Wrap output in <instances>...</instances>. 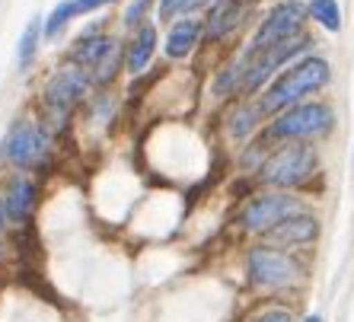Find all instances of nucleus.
Listing matches in <instances>:
<instances>
[{"mask_svg": "<svg viewBox=\"0 0 354 322\" xmlns=\"http://www.w3.org/2000/svg\"><path fill=\"white\" fill-rule=\"evenodd\" d=\"M153 48H157V29H153V26H144L138 32V39H134L131 51H128V70L140 74V70L147 67V61L153 58Z\"/></svg>", "mask_w": 354, "mask_h": 322, "instance_id": "nucleus-15", "label": "nucleus"}, {"mask_svg": "<svg viewBox=\"0 0 354 322\" xmlns=\"http://www.w3.org/2000/svg\"><path fill=\"white\" fill-rule=\"evenodd\" d=\"M147 7H150V0H134L131 7H128V13H124V23L138 26L140 19H144V13H147Z\"/></svg>", "mask_w": 354, "mask_h": 322, "instance_id": "nucleus-23", "label": "nucleus"}, {"mask_svg": "<svg viewBox=\"0 0 354 322\" xmlns=\"http://www.w3.org/2000/svg\"><path fill=\"white\" fill-rule=\"evenodd\" d=\"M262 115V106H246V108H239L236 115H233V134L236 138H246L249 131H252V124H256V118Z\"/></svg>", "mask_w": 354, "mask_h": 322, "instance_id": "nucleus-18", "label": "nucleus"}, {"mask_svg": "<svg viewBox=\"0 0 354 322\" xmlns=\"http://www.w3.org/2000/svg\"><path fill=\"white\" fill-rule=\"evenodd\" d=\"M74 17V0H64L61 7H55V13L48 17V23H45V35H55L58 29H64V23Z\"/></svg>", "mask_w": 354, "mask_h": 322, "instance_id": "nucleus-20", "label": "nucleus"}, {"mask_svg": "<svg viewBox=\"0 0 354 322\" xmlns=\"http://www.w3.org/2000/svg\"><path fill=\"white\" fill-rule=\"evenodd\" d=\"M3 205H7V217H10V220H26V217H29V211H32V205H35V185H32V179L19 176V179L10 182Z\"/></svg>", "mask_w": 354, "mask_h": 322, "instance_id": "nucleus-11", "label": "nucleus"}, {"mask_svg": "<svg viewBox=\"0 0 354 322\" xmlns=\"http://www.w3.org/2000/svg\"><path fill=\"white\" fill-rule=\"evenodd\" d=\"M86 86H90V74L83 67H77V64L61 67L58 74L45 83V106L55 115H67L77 106V100L86 93Z\"/></svg>", "mask_w": 354, "mask_h": 322, "instance_id": "nucleus-6", "label": "nucleus"}, {"mask_svg": "<svg viewBox=\"0 0 354 322\" xmlns=\"http://www.w3.org/2000/svg\"><path fill=\"white\" fill-rule=\"evenodd\" d=\"M205 0H163L160 3V17L169 19V17H179V13H192L195 7H201Z\"/></svg>", "mask_w": 354, "mask_h": 322, "instance_id": "nucleus-21", "label": "nucleus"}, {"mask_svg": "<svg viewBox=\"0 0 354 322\" xmlns=\"http://www.w3.org/2000/svg\"><path fill=\"white\" fill-rule=\"evenodd\" d=\"M3 227H7V205L0 198V233H3Z\"/></svg>", "mask_w": 354, "mask_h": 322, "instance_id": "nucleus-26", "label": "nucleus"}, {"mask_svg": "<svg viewBox=\"0 0 354 322\" xmlns=\"http://www.w3.org/2000/svg\"><path fill=\"white\" fill-rule=\"evenodd\" d=\"M306 45H310L306 39H294V41H284V45H278V48L262 51V58H259L256 64L249 67V74H246V90H259V86H262V83L272 77L274 67L288 64V61L294 58V55H300Z\"/></svg>", "mask_w": 354, "mask_h": 322, "instance_id": "nucleus-9", "label": "nucleus"}, {"mask_svg": "<svg viewBox=\"0 0 354 322\" xmlns=\"http://www.w3.org/2000/svg\"><path fill=\"white\" fill-rule=\"evenodd\" d=\"M246 268H249L252 284H259V287H288V284H294L300 278V265L290 256H284L278 249H268V246L252 249Z\"/></svg>", "mask_w": 354, "mask_h": 322, "instance_id": "nucleus-4", "label": "nucleus"}, {"mask_svg": "<svg viewBox=\"0 0 354 322\" xmlns=\"http://www.w3.org/2000/svg\"><path fill=\"white\" fill-rule=\"evenodd\" d=\"M246 70H249V58H243L239 64H233L230 70L217 80V90H221V93H233V90H236V83H239V77L246 74Z\"/></svg>", "mask_w": 354, "mask_h": 322, "instance_id": "nucleus-22", "label": "nucleus"}, {"mask_svg": "<svg viewBox=\"0 0 354 322\" xmlns=\"http://www.w3.org/2000/svg\"><path fill=\"white\" fill-rule=\"evenodd\" d=\"M48 153V134L41 131L35 122H23L13 128L7 141V157L17 166H35Z\"/></svg>", "mask_w": 354, "mask_h": 322, "instance_id": "nucleus-8", "label": "nucleus"}, {"mask_svg": "<svg viewBox=\"0 0 354 322\" xmlns=\"http://www.w3.org/2000/svg\"><path fill=\"white\" fill-rule=\"evenodd\" d=\"M112 41L115 39H106V35H86V39L77 41V48L71 51V61L83 70H93L99 61L106 58V51L112 48Z\"/></svg>", "mask_w": 354, "mask_h": 322, "instance_id": "nucleus-13", "label": "nucleus"}, {"mask_svg": "<svg viewBox=\"0 0 354 322\" xmlns=\"http://www.w3.org/2000/svg\"><path fill=\"white\" fill-rule=\"evenodd\" d=\"M256 322H294L290 313H281V310H272V313H262Z\"/></svg>", "mask_w": 354, "mask_h": 322, "instance_id": "nucleus-25", "label": "nucleus"}, {"mask_svg": "<svg viewBox=\"0 0 354 322\" xmlns=\"http://www.w3.org/2000/svg\"><path fill=\"white\" fill-rule=\"evenodd\" d=\"M326 83H329V64H326V61L322 58L300 61V64L290 67L288 74L268 90V96L262 100V112H278V108H288V106L294 108L304 96L316 93L319 86H326Z\"/></svg>", "mask_w": 354, "mask_h": 322, "instance_id": "nucleus-1", "label": "nucleus"}, {"mask_svg": "<svg viewBox=\"0 0 354 322\" xmlns=\"http://www.w3.org/2000/svg\"><path fill=\"white\" fill-rule=\"evenodd\" d=\"M319 236V220L306 214H294L284 223H278L274 230H268V240L278 246H306Z\"/></svg>", "mask_w": 354, "mask_h": 322, "instance_id": "nucleus-10", "label": "nucleus"}, {"mask_svg": "<svg viewBox=\"0 0 354 322\" xmlns=\"http://www.w3.org/2000/svg\"><path fill=\"white\" fill-rule=\"evenodd\" d=\"M313 173H316V153L306 144H288V147L274 150L272 157L262 163V169H259L265 185H274V189L304 185Z\"/></svg>", "mask_w": 354, "mask_h": 322, "instance_id": "nucleus-2", "label": "nucleus"}, {"mask_svg": "<svg viewBox=\"0 0 354 322\" xmlns=\"http://www.w3.org/2000/svg\"><path fill=\"white\" fill-rule=\"evenodd\" d=\"M198 35H201V23L198 19H179L169 29V35H166V55L169 58H185L198 45Z\"/></svg>", "mask_w": 354, "mask_h": 322, "instance_id": "nucleus-12", "label": "nucleus"}, {"mask_svg": "<svg viewBox=\"0 0 354 322\" xmlns=\"http://www.w3.org/2000/svg\"><path fill=\"white\" fill-rule=\"evenodd\" d=\"M304 3L300 0H284V3H278V7L265 17L262 29L256 32V39H252V48H249L246 58H256V55H262V51L268 48H278V45H284V41H294L297 32H300V23H304Z\"/></svg>", "mask_w": 354, "mask_h": 322, "instance_id": "nucleus-3", "label": "nucleus"}, {"mask_svg": "<svg viewBox=\"0 0 354 322\" xmlns=\"http://www.w3.org/2000/svg\"><path fill=\"white\" fill-rule=\"evenodd\" d=\"M239 19V0H217L207 17V39H223Z\"/></svg>", "mask_w": 354, "mask_h": 322, "instance_id": "nucleus-14", "label": "nucleus"}, {"mask_svg": "<svg viewBox=\"0 0 354 322\" xmlns=\"http://www.w3.org/2000/svg\"><path fill=\"white\" fill-rule=\"evenodd\" d=\"M332 128V108L319 102H306V106L288 108L278 122L272 124V138H319Z\"/></svg>", "mask_w": 354, "mask_h": 322, "instance_id": "nucleus-5", "label": "nucleus"}, {"mask_svg": "<svg viewBox=\"0 0 354 322\" xmlns=\"http://www.w3.org/2000/svg\"><path fill=\"white\" fill-rule=\"evenodd\" d=\"M306 322H322V319H319V316H310V319H306Z\"/></svg>", "mask_w": 354, "mask_h": 322, "instance_id": "nucleus-27", "label": "nucleus"}, {"mask_svg": "<svg viewBox=\"0 0 354 322\" xmlns=\"http://www.w3.org/2000/svg\"><path fill=\"white\" fill-rule=\"evenodd\" d=\"M118 64H122V45H118V41H112V48L106 51V58L93 67V80H96V83H109L112 77L118 74Z\"/></svg>", "mask_w": 354, "mask_h": 322, "instance_id": "nucleus-17", "label": "nucleus"}, {"mask_svg": "<svg viewBox=\"0 0 354 322\" xmlns=\"http://www.w3.org/2000/svg\"><path fill=\"white\" fill-rule=\"evenodd\" d=\"M106 3H112V0H74V17L77 13H90L96 7H106Z\"/></svg>", "mask_w": 354, "mask_h": 322, "instance_id": "nucleus-24", "label": "nucleus"}, {"mask_svg": "<svg viewBox=\"0 0 354 322\" xmlns=\"http://www.w3.org/2000/svg\"><path fill=\"white\" fill-rule=\"evenodd\" d=\"M310 13L319 26H326L329 32H338V26H342V10H338L335 0H313L310 3Z\"/></svg>", "mask_w": 354, "mask_h": 322, "instance_id": "nucleus-16", "label": "nucleus"}, {"mask_svg": "<svg viewBox=\"0 0 354 322\" xmlns=\"http://www.w3.org/2000/svg\"><path fill=\"white\" fill-rule=\"evenodd\" d=\"M300 214V201L290 195H262L243 211V227L256 233H268L288 217Z\"/></svg>", "mask_w": 354, "mask_h": 322, "instance_id": "nucleus-7", "label": "nucleus"}, {"mask_svg": "<svg viewBox=\"0 0 354 322\" xmlns=\"http://www.w3.org/2000/svg\"><path fill=\"white\" fill-rule=\"evenodd\" d=\"M39 19H32V23L26 26V32H23V41H19V67H26L29 61H32L35 55V41H39Z\"/></svg>", "mask_w": 354, "mask_h": 322, "instance_id": "nucleus-19", "label": "nucleus"}]
</instances>
